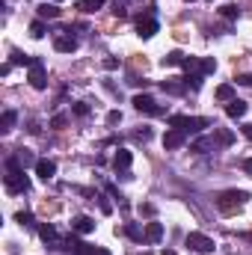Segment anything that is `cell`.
Wrapping results in <instances>:
<instances>
[{"mask_svg": "<svg viewBox=\"0 0 252 255\" xmlns=\"http://www.w3.org/2000/svg\"><path fill=\"white\" fill-rule=\"evenodd\" d=\"M184 139H187V133L184 130H178V128H169L166 133H163V148H181L184 145Z\"/></svg>", "mask_w": 252, "mask_h": 255, "instance_id": "cell-9", "label": "cell"}, {"mask_svg": "<svg viewBox=\"0 0 252 255\" xmlns=\"http://www.w3.org/2000/svg\"><path fill=\"white\" fill-rule=\"evenodd\" d=\"M208 148H214V139H196V142H193V151H202V154H205Z\"/></svg>", "mask_w": 252, "mask_h": 255, "instance_id": "cell-31", "label": "cell"}, {"mask_svg": "<svg viewBox=\"0 0 252 255\" xmlns=\"http://www.w3.org/2000/svg\"><path fill=\"white\" fill-rule=\"evenodd\" d=\"M202 80H205V74H202V71H196V74H187V77H184L187 89H202Z\"/></svg>", "mask_w": 252, "mask_h": 255, "instance_id": "cell-25", "label": "cell"}, {"mask_svg": "<svg viewBox=\"0 0 252 255\" xmlns=\"http://www.w3.org/2000/svg\"><path fill=\"white\" fill-rule=\"evenodd\" d=\"M244 133H247V136L252 139V125H244Z\"/></svg>", "mask_w": 252, "mask_h": 255, "instance_id": "cell-43", "label": "cell"}, {"mask_svg": "<svg viewBox=\"0 0 252 255\" xmlns=\"http://www.w3.org/2000/svg\"><path fill=\"white\" fill-rule=\"evenodd\" d=\"M104 68H107V71H113V68H119V60H116V57H107V60H104Z\"/></svg>", "mask_w": 252, "mask_h": 255, "instance_id": "cell-35", "label": "cell"}, {"mask_svg": "<svg viewBox=\"0 0 252 255\" xmlns=\"http://www.w3.org/2000/svg\"><path fill=\"white\" fill-rule=\"evenodd\" d=\"M9 71H12V63H3V65H0V74H3V77H9Z\"/></svg>", "mask_w": 252, "mask_h": 255, "instance_id": "cell-39", "label": "cell"}, {"mask_svg": "<svg viewBox=\"0 0 252 255\" xmlns=\"http://www.w3.org/2000/svg\"><path fill=\"white\" fill-rule=\"evenodd\" d=\"M92 255H110V253H107V250H101V247H95V250H92Z\"/></svg>", "mask_w": 252, "mask_h": 255, "instance_id": "cell-42", "label": "cell"}, {"mask_svg": "<svg viewBox=\"0 0 252 255\" xmlns=\"http://www.w3.org/2000/svg\"><path fill=\"white\" fill-rule=\"evenodd\" d=\"M247 110H250V107H247V101H238V98H232V101L226 104V113H229L232 119H244V116H247Z\"/></svg>", "mask_w": 252, "mask_h": 255, "instance_id": "cell-15", "label": "cell"}, {"mask_svg": "<svg viewBox=\"0 0 252 255\" xmlns=\"http://www.w3.org/2000/svg\"><path fill=\"white\" fill-rule=\"evenodd\" d=\"M157 30H160V24H157L154 15H139V18H136V33H139V39H151Z\"/></svg>", "mask_w": 252, "mask_h": 255, "instance_id": "cell-6", "label": "cell"}, {"mask_svg": "<svg viewBox=\"0 0 252 255\" xmlns=\"http://www.w3.org/2000/svg\"><path fill=\"white\" fill-rule=\"evenodd\" d=\"M125 235L130 238V241H145V232H139V226H125Z\"/></svg>", "mask_w": 252, "mask_h": 255, "instance_id": "cell-28", "label": "cell"}, {"mask_svg": "<svg viewBox=\"0 0 252 255\" xmlns=\"http://www.w3.org/2000/svg\"><path fill=\"white\" fill-rule=\"evenodd\" d=\"M45 33H48V27H45V21H42V18H36V21L30 24V36H33V39H42Z\"/></svg>", "mask_w": 252, "mask_h": 255, "instance_id": "cell-23", "label": "cell"}, {"mask_svg": "<svg viewBox=\"0 0 252 255\" xmlns=\"http://www.w3.org/2000/svg\"><path fill=\"white\" fill-rule=\"evenodd\" d=\"M184 244H187L193 253H199V255H208V253H214V250H217L214 238H208V235H202V232H190Z\"/></svg>", "mask_w": 252, "mask_h": 255, "instance_id": "cell-4", "label": "cell"}, {"mask_svg": "<svg viewBox=\"0 0 252 255\" xmlns=\"http://www.w3.org/2000/svg\"><path fill=\"white\" fill-rule=\"evenodd\" d=\"M250 199V193L247 190H226L220 193V199H217V208L223 211V214H238L241 208H244V202Z\"/></svg>", "mask_w": 252, "mask_h": 255, "instance_id": "cell-2", "label": "cell"}, {"mask_svg": "<svg viewBox=\"0 0 252 255\" xmlns=\"http://www.w3.org/2000/svg\"><path fill=\"white\" fill-rule=\"evenodd\" d=\"M60 33H63V36L54 39V48H57L60 54H74V51H77V39L71 36V30H60Z\"/></svg>", "mask_w": 252, "mask_h": 255, "instance_id": "cell-8", "label": "cell"}, {"mask_svg": "<svg viewBox=\"0 0 252 255\" xmlns=\"http://www.w3.org/2000/svg\"><path fill=\"white\" fill-rule=\"evenodd\" d=\"M232 98H235V86H232V83H223V86H217V101H226V104H229Z\"/></svg>", "mask_w": 252, "mask_h": 255, "instance_id": "cell-22", "label": "cell"}, {"mask_svg": "<svg viewBox=\"0 0 252 255\" xmlns=\"http://www.w3.org/2000/svg\"><path fill=\"white\" fill-rule=\"evenodd\" d=\"M184 60H187V54H181V51H169V54L160 60V65H163V68H169V65H184Z\"/></svg>", "mask_w": 252, "mask_h": 255, "instance_id": "cell-20", "label": "cell"}, {"mask_svg": "<svg viewBox=\"0 0 252 255\" xmlns=\"http://www.w3.org/2000/svg\"><path fill=\"white\" fill-rule=\"evenodd\" d=\"M36 175H39L42 181H51V178L57 175V163H54V160H48V157H42V160L36 163Z\"/></svg>", "mask_w": 252, "mask_h": 255, "instance_id": "cell-11", "label": "cell"}, {"mask_svg": "<svg viewBox=\"0 0 252 255\" xmlns=\"http://www.w3.org/2000/svg\"><path fill=\"white\" fill-rule=\"evenodd\" d=\"M27 80H30L33 89H48V77H45V63H42V60H36V63L30 65Z\"/></svg>", "mask_w": 252, "mask_h": 255, "instance_id": "cell-7", "label": "cell"}, {"mask_svg": "<svg viewBox=\"0 0 252 255\" xmlns=\"http://www.w3.org/2000/svg\"><path fill=\"white\" fill-rule=\"evenodd\" d=\"M39 238L48 244V247H57L60 244V235H57V229L51 226V223H45V226H39Z\"/></svg>", "mask_w": 252, "mask_h": 255, "instance_id": "cell-17", "label": "cell"}, {"mask_svg": "<svg viewBox=\"0 0 252 255\" xmlns=\"http://www.w3.org/2000/svg\"><path fill=\"white\" fill-rule=\"evenodd\" d=\"M214 71H217V60L214 57H205L202 60V74H214Z\"/></svg>", "mask_w": 252, "mask_h": 255, "instance_id": "cell-30", "label": "cell"}, {"mask_svg": "<svg viewBox=\"0 0 252 255\" xmlns=\"http://www.w3.org/2000/svg\"><path fill=\"white\" fill-rule=\"evenodd\" d=\"M107 122H110V125H119V122H122V113H119V110H110V113H107Z\"/></svg>", "mask_w": 252, "mask_h": 255, "instance_id": "cell-34", "label": "cell"}, {"mask_svg": "<svg viewBox=\"0 0 252 255\" xmlns=\"http://www.w3.org/2000/svg\"><path fill=\"white\" fill-rule=\"evenodd\" d=\"M15 223H21V226H33V214H30V211H18V214H15Z\"/></svg>", "mask_w": 252, "mask_h": 255, "instance_id": "cell-32", "label": "cell"}, {"mask_svg": "<svg viewBox=\"0 0 252 255\" xmlns=\"http://www.w3.org/2000/svg\"><path fill=\"white\" fill-rule=\"evenodd\" d=\"M163 92H169V95H184V92H187V83H184V77L163 80Z\"/></svg>", "mask_w": 252, "mask_h": 255, "instance_id": "cell-14", "label": "cell"}, {"mask_svg": "<svg viewBox=\"0 0 252 255\" xmlns=\"http://www.w3.org/2000/svg\"><path fill=\"white\" fill-rule=\"evenodd\" d=\"M65 122H68V119H65L63 113H60V116H54V119H51V125H54V128H63Z\"/></svg>", "mask_w": 252, "mask_h": 255, "instance_id": "cell-37", "label": "cell"}, {"mask_svg": "<svg viewBox=\"0 0 252 255\" xmlns=\"http://www.w3.org/2000/svg\"><path fill=\"white\" fill-rule=\"evenodd\" d=\"M15 157H18V163H21L24 169H27V166H36V163H39V160L33 157V151H30V148H18V154H15Z\"/></svg>", "mask_w": 252, "mask_h": 255, "instance_id": "cell-21", "label": "cell"}, {"mask_svg": "<svg viewBox=\"0 0 252 255\" xmlns=\"http://www.w3.org/2000/svg\"><path fill=\"white\" fill-rule=\"evenodd\" d=\"M208 125L211 122L208 119H199V116H172L169 119V128H178L184 133H199V130H205Z\"/></svg>", "mask_w": 252, "mask_h": 255, "instance_id": "cell-3", "label": "cell"}, {"mask_svg": "<svg viewBox=\"0 0 252 255\" xmlns=\"http://www.w3.org/2000/svg\"><path fill=\"white\" fill-rule=\"evenodd\" d=\"M71 113H74V116H80V119H83V116H89V107H86V104H83V101H80V104H74V107H71Z\"/></svg>", "mask_w": 252, "mask_h": 255, "instance_id": "cell-33", "label": "cell"}, {"mask_svg": "<svg viewBox=\"0 0 252 255\" xmlns=\"http://www.w3.org/2000/svg\"><path fill=\"white\" fill-rule=\"evenodd\" d=\"M136 139H142V142H145V139H151V130H148V128H142V130H136Z\"/></svg>", "mask_w": 252, "mask_h": 255, "instance_id": "cell-36", "label": "cell"}, {"mask_svg": "<svg viewBox=\"0 0 252 255\" xmlns=\"http://www.w3.org/2000/svg\"><path fill=\"white\" fill-rule=\"evenodd\" d=\"M130 163H133V154H130L127 148H119V151L113 154V166H116V172H125V169H130Z\"/></svg>", "mask_w": 252, "mask_h": 255, "instance_id": "cell-13", "label": "cell"}, {"mask_svg": "<svg viewBox=\"0 0 252 255\" xmlns=\"http://www.w3.org/2000/svg\"><path fill=\"white\" fill-rule=\"evenodd\" d=\"M160 238H163V223H148L145 226V241L148 244H157Z\"/></svg>", "mask_w": 252, "mask_h": 255, "instance_id": "cell-18", "label": "cell"}, {"mask_svg": "<svg viewBox=\"0 0 252 255\" xmlns=\"http://www.w3.org/2000/svg\"><path fill=\"white\" fill-rule=\"evenodd\" d=\"M244 169H247V172L252 175V157H247V160H244Z\"/></svg>", "mask_w": 252, "mask_h": 255, "instance_id": "cell-41", "label": "cell"}, {"mask_svg": "<svg viewBox=\"0 0 252 255\" xmlns=\"http://www.w3.org/2000/svg\"><path fill=\"white\" fill-rule=\"evenodd\" d=\"M9 63H12V65H27V68H30L36 60H33V57H27V54H21V51H12V60H9Z\"/></svg>", "mask_w": 252, "mask_h": 255, "instance_id": "cell-24", "label": "cell"}, {"mask_svg": "<svg viewBox=\"0 0 252 255\" xmlns=\"http://www.w3.org/2000/svg\"><path fill=\"white\" fill-rule=\"evenodd\" d=\"M15 122H18V113H15V110H3V116H0V130L9 133V130L15 128Z\"/></svg>", "mask_w": 252, "mask_h": 255, "instance_id": "cell-19", "label": "cell"}, {"mask_svg": "<svg viewBox=\"0 0 252 255\" xmlns=\"http://www.w3.org/2000/svg\"><path fill=\"white\" fill-rule=\"evenodd\" d=\"M36 12H39V18H42V21H54V18H60V15H63V9H60L57 3H48V0H45V3H39V9H36Z\"/></svg>", "mask_w": 252, "mask_h": 255, "instance_id": "cell-12", "label": "cell"}, {"mask_svg": "<svg viewBox=\"0 0 252 255\" xmlns=\"http://www.w3.org/2000/svg\"><path fill=\"white\" fill-rule=\"evenodd\" d=\"M6 190L9 193H27L30 190V178L24 175V166L18 163L15 154L6 160Z\"/></svg>", "mask_w": 252, "mask_h": 255, "instance_id": "cell-1", "label": "cell"}, {"mask_svg": "<svg viewBox=\"0 0 252 255\" xmlns=\"http://www.w3.org/2000/svg\"><path fill=\"white\" fill-rule=\"evenodd\" d=\"M139 211H142V214H148V217H151V214H154V205H139Z\"/></svg>", "mask_w": 252, "mask_h": 255, "instance_id": "cell-40", "label": "cell"}, {"mask_svg": "<svg viewBox=\"0 0 252 255\" xmlns=\"http://www.w3.org/2000/svg\"><path fill=\"white\" fill-rule=\"evenodd\" d=\"M104 3H107V0H80V9H83V12H98Z\"/></svg>", "mask_w": 252, "mask_h": 255, "instance_id": "cell-27", "label": "cell"}, {"mask_svg": "<svg viewBox=\"0 0 252 255\" xmlns=\"http://www.w3.org/2000/svg\"><path fill=\"white\" fill-rule=\"evenodd\" d=\"M139 113H148V116H163V107H157V101L151 98V95H133V101H130Z\"/></svg>", "mask_w": 252, "mask_h": 255, "instance_id": "cell-5", "label": "cell"}, {"mask_svg": "<svg viewBox=\"0 0 252 255\" xmlns=\"http://www.w3.org/2000/svg\"><path fill=\"white\" fill-rule=\"evenodd\" d=\"M160 255H175V253H172V250H163V253H160Z\"/></svg>", "mask_w": 252, "mask_h": 255, "instance_id": "cell-44", "label": "cell"}, {"mask_svg": "<svg viewBox=\"0 0 252 255\" xmlns=\"http://www.w3.org/2000/svg\"><path fill=\"white\" fill-rule=\"evenodd\" d=\"M71 232H77V235H92V232H95V220L86 217V214H80V217L71 220Z\"/></svg>", "mask_w": 252, "mask_h": 255, "instance_id": "cell-10", "label": "cell"}, {"mask_svg": "<svg viewBox=\"0 0 252 255\" xmlns=\"http://www.w3.org/2000/svg\"><path fill=\"white\" fill-rule=\"evenodd\" d=\"M238 83H244V86H252V74H241V77H238Z\"/></svg>", "mask_w": 252, "mask_h": 255, "instance_id": "cell-38", "label": "cell"}, {"mask_svg": "<svg viewBox=\"0 0 252 255\" xmlns=\"http://www.w3.org/2000/svg\"><path fill=\"white\" fill-rule=\"evenodd\" d=\"M214 145H232L235 142V130H229V128H214Z\"/></svg>", "mask_w": 252, "mask_h": 255, "instance_id": "cell-16", "label": "cell"}, {"mask_svg": "<svg viewBox=\"0 0 252 255\" xmlns=\"http://www.w3.org/2000/svg\"><path fill=\"white\" fill-rule=\"evenodd\" d=\"M184 71H187V74L202 71V60H199V57H187V60H184Z\"/></svg>", "mask_w": 252, "mask_h": 255, "instance_id": "cell-26", "label": "cell"}, {"mask_svg": "<svg viewBox=\"0 0 252 255\" xmlns=\"http://www.w3.org/2000/svg\"><path fill=\"white\" fill-rule=\"evenodd\" d=\"M187 3H193V0H187Z\"/></svg>", "mask_w": 252, "mask_h": 255, "instance_id": "cell-45", "label": "cell"}, {"mask_svg": "<svg viewBox=\"0 0 252 255\" xmlns=\"http://www.w3.org/2000/svg\"><path fill=\"white\" fill-rule=\"evenodd\" d=\"M220 12H223V18H232V21H235V18H238V15H241V9H238V6H235V3H226V6H223V9H220Z\"/></svg>", "mask_w": 252, "mask_h": 255, "instance_id": "cell-29", "label": "cell"}]
</instances>
